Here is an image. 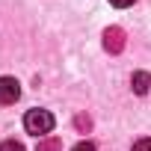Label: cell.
I'll return each mask as SVG.
<instances>
[{
	"label": "cell",
	"instance_id": "6da1fadb",
	"mask_svg": "<svg viewBox=\"0 0 151 151\" xmlns=\"http://www.w3.org/2000/svg\"><path fill=\"white\" fill-rule=\"evenodd\" d=\"M24 127H27V133H33V136H45V133L53 130V116H50L47 110H30V113L24 116Z\"/></svg>",
	"mask_w": 151,
	"mask_h": 151
},
{
	"label": "cell",
	"instance_id": "7a4b0ae2",
	"mask_svg": "<svg viewBox=\"0 0 151 151\" xmlns=\"http://www.w3.org/2000/svg\"><path fill=\"white\" fill-rule=\"evenodd\" d=\"M104 50L107 53H122L124 50V30L122 27H107L104 30Z\"/></svg>",
	"mask_w": 151,
	"mask_h": 151
},
{
	"label": "cell",
	"instance_id": "3957f363",
	"mask_svg": "<svg viewBox=\"0 0 151 151\" xmlns=\"http://www.w3.org/2000/svg\"><path fill=\"white\" fill-rule=\"evenodd\" d=\"M21 98V83L15 77H0V104H15Z\"/></svg>",
	"mask_w": 151,
	"mask_h": 151
},
{
	"label": "cell",
	"instance_id": "277c9868",
	"mask_svg": "<svg viewBox=\"0 0 151 151\" xmlns=\"http://www.w3.org/2000/svg\"><path fill=\"white\" fill-rule=\"evenodd\" d=\"M130 89H133L136 95H148V89H151V74H148V71H133Z\"/></svg>",
	"mask_w": 151,
	"mask_h": 151
},
{
	"label": "cell",
	"instance_id": "5b68a950",
	"mask_svg": "<svg viewBox=\"0 0 151 151\" xmlns=\"http://www.w3.org/2000/svg\"><path fill=\"white\" fill-rule=\"evenodd\" d=\"M36 151H62V139L59 136H47L36 145Z\"/></svg>",
	"mask_w": 151,
	"mask_h": 151
},
{
	"label": "cell",
	"instance_id": "8992f818",
	"mask_svg": "<svg viewBox=\"0 0 151 151\" xmlns=\"http://www.w3.org/2000/svg\"><path fill=\"white\" fill-rule=\"evenodd\" d=\"M74 127H77L80 133H86V130H92V119H89L86 113H80V116H74Z\"/></svg>",
	"mask_w": 151,
	"mask_h": 151
},
{
	"label": "cell",
	"instance_id": "52a82bcc",
	"mask_svg": "<svg viewBox=\"0 0 151 151\" xmlns=\"http://www.w3.org/2000/svg\"><path fill=\"white\" fill-rule=\"evenodd\" d=\"M0 151H24V145H21L18 139H6L3 145H0Z\"/></svg>",
	"mask_w": 151,
	"mask_h": 151
},
{
	"label": "cell",
	"instance_id": "ba28073f",
	"mask_svg": "<svg viewBox=\"0 0 151 151\" xmlns=\"http://www.w3.org/2000/svg\"><path fill=\"white\" fill-rule=\"evenodd\" d=\"M130 151H151V139L145 136V139H139V142H133V148Z\"/></svg>",
	"mask_w": 151,
	"mask_h": 151
},
{
	"label": "cell",
	"instance_id": "9c48e42d",
	"mask_svg": "<svg viewBox=\"0 0 151 151\" xmlns=\"http://www.w3.org/2000/svg\"><path fill=\"white\" fill-rule=\"evenodd\" d=\"M71 151H98V148H95L92 142H86V139H83V142H77V145H74Z\"/></svg>",
	"mask_w": 151,
	"mask_h": 151
},
{
	"label": "cell",
	"instance_id": "30bf717a",
	"mask_svg": "<svg viewBox=\"0 0 151 151\" xmlns=\"http://www.w3.org/2000/svg\"><path fill=\"white\" fill-rule=\"evenodd\" d=\"M110 3H113V6H119V9H124V6H130V3H133V0H110Z\"/></svg>",
	"mask_w": 151,
	"mask_h": 151
}]
</instances>
